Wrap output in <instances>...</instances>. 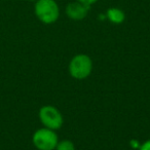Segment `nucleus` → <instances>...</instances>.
Listing matches in <instances>:
<instances>
[{
  "mask_svg": "<svg viewBox=\"0 0 150 150\" xmlns=\"http://www.w3.org/2000/svg\"><path fill=\"white\" fill-rule=\"evenodd\" d=\"M34 11L38 20L44 24L54 23L60 16L59 6L54 0H37Z\"/></svg>",
  "mask_w": 150,
  "mask_h": 150,
  "instance_id": "f257e3e1",
  "label": "nucleus"
},
{
  "mask_svg": "<svg viewBox=\"0 0 150 150\" xmlns=\"http://www.w3.org/2000/svg\"><path fill=\"white\" fill-rule=\"evenodd\" d=\"M93 62L86 54H77L69 64V72L75 79H84L92 73Z\"/></svg>",
  "mask_w": 150,
  "mask_h": 150,
  "instance_id": "f03ea898",
  "label": "nucleus"
},
{
  "mask_svg": "<svg viewBox=\"0 0 150 150\" xmlns=\"http://www.w3.org/2000/svg\"><path fill=\"white\" fill-rule=\"evenodd\" d=\"M32 142L38 150H54L58 144V136L54 129L43 127L33 134Z\"/></svg>",
  "mask_w": 150,
  "mask_h": 150,
  "instance_id": "7ed1b4c3",
  "label": "nucleus"
},
{
  "mask_svg": "<svg viewBox=\"0 0 150 150\" xmlns=\"http://www.w3.org/2000/svg\"><path fill=\"white\" fill-rule=\"evenodd\" d=\"M39 119L45 127L58 129L63 125V116L61 112L54 106H43L39 110Z\"/></svg>",
  "mask_w": 150,
  "mask_h": 150,
  "instance_id": "20e7f679",
  "label": "nucleus"
},
{
  "mask_svg": "<svg viewBox=\"0 0 150 150\" xmlns=\"http://www.w3.org/2000/svg\"><path fill=\"white\" fill-rule=\"evenodd\" d=\"M90 6L81 2H72L66 6V15L74 21H80L86 17Z\"/></svg>",
  "mask_w": 150,
  "mask_h": 150,
  "instance_id": "39448f33",
  "label": "nucleus"
},
{
  "mask_svg": "<svg viewBox=\"0 0 150 150\" xmlns=\"http://www.w3.org/2000/svg\"><path fill=\"white\" fill-rule=\"evenodd\" d=\"M107 18L110 20V22L114 24H121L125 19V13H123L121 9L119 8H109L107 11Z\"/></svg>",
  "mask_w": 150,
  "mask_h": 150,
  "instance_id": "423d86ee",
  "label": "nucleus"
},
{
  "mask_svg": "<svg viewBox=\"0 0 150 150\" xmlns=\"http://www.w3.org/2000/svg\"><path fill=\"white\" fill-rule=\"evenodd\" d=\"M57 150H75L74 144L69 140H64V141L58 142L57 144Z\"/></svg>",
  "mask_w": 150,
  "mask_h": 150,
  "instance_id": "0eeeda50",
  "label": "nucleus"
},
{
  "mask_svg": "<svg viewBox=\"0 0 150 150\" xmlns=\"http://www.w3.org/2000/svg\"><path fill=\"white\" fill-rule=\"evenodd\" d=\"M78 2H81L83 3V4L88 5V6H91L92 4H94L95 2H97L98 0H77Z\"/></svg>",
  "mask_w": 150,
  "mask_h": 150,
  "instance_id": "6e6552de",
  "label": "nucleus"
},
{
  "mask_svg": "<svg viewBox=\"0 0 150 150\" xmlns=\"http://www.w3.org/2000/svg\"><path fill=\"white\" fill-rule=\"evenodd\" d=\"M140 150H150V140L146 141L145 143H144L143 145L141 146Z\"/></svg>",
  "mask_w": 150,
  "mask_h": 150,
  "instance_id": "1a4fd4ad",
  "label": "nucleus"
},
{
  "mask_svg": "<svg viewBox=\"0 0 150 150\" xmlns=\"http://www.w3.org/2000/svg\"><path fill=\"white\" fill-rule=\"evenodd\" d=\"M29 1H35V0H29Z\"/></svg>",
  "mask_w": 150,
  "mask_h": 150,
  "instance_id": "9d476101",
  "label": "nucleus"
}]
</instances>
